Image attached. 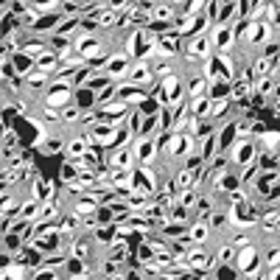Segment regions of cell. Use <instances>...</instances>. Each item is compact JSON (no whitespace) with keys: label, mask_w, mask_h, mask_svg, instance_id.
<instances>
[{"label":"cell","mask_w":280,"mask_h":280,"mask_svg":"<svg viewBox=\"0 0 280 280\" xmlns=\"http://www.w3.org/2000/svg\"><path fill=\"white\" fill-rule=\"evenodd\" d=\"M45 118H48V121H56V110H53V106H48V110H45Z\"/></svg>","instance_id":"obj_61"},{"label":"cell","mask_w":280,"mask_h":280,"mask_svg":"<svg viewBox=\"0 0 280 280\" xmlns=\"http://www.w3.org/2000/svg\"><path fill=\"white\" fill-rule=\"evenodd\" d=\"M68 269H70V277H76V280H81V277H90V272L84 269V264L79 261V255L68 261Z\"/></svg>","instance_id":"obj_29"},{"label":"cell","mask_w":280,"mask_h":280,"mask_svg":"<svg viewBox=\"0 0 280 280\" xmlns=\"http://www.w3.org/2000/svg\"><path fill=\"white\" fill-rule=\"evenodd\" d=\"M216 56H219V62L224 64V70H227V73H233V59H230L227 53H216Z\"/></svg>","instance_id":"obj_53"},{"label":"cell","mask_w":280,"mask_h":280,"mask_svg":"<svg viewBox=\"0 0 280 280\" xmlns=\"http://www.w3.org/2000/svg\"><path fill=\"white\" fill-rule=\"evenodd\" d=\"M213 182H216V188H219V190H233V188H238V180H235V177H230L224 168H219V171H216Z\"/></svg>","instance_id":"obj_22"},{"label":"cell","mask_w":280,"mask_h":280,"mask_svg":"<svg viewBox=\"0 0 280 280\" xmlns=\"http://www.w3.org/2000/svg\"><path fill=\"white\" fill-rule=\"evenodd\" d=\"M193 202H196V190H193V188H182L180 193L174 196V205L185 207V210H188L190 205H193Z\"/></svg>","instance_id":"obj_25"},{"label":"cell","mask_w":280,"mask_h":280,"mask_svg":"<svg viewBox=\"0 0 280 280\" xmlns=\"http://www.w3.org/2000/svg\"><path fill=\"white\" fill-rule=\"evenodd\" d=\"M219 258H222L224 264H227V261H233L235 258V247H233V244H230V247H222V255H219Z\"/></svg>","instance_id":"obj_51"},{"label":"cell","mask_w":280,"mask_h":280,"mask_svg":"<svg viewBox=\"0 0 280 280\" xmlns=\"http://www.w3.org/2000/svg\"><path fill=\"white\" fill-rule=\"evenodd\" d=\"M188 112L193 118H207V115H210V98H207V95H196Z\"/></svg>","instance_id":"obj_17"},{"label":"cell","mask_w":280,"mask_h":280,"mask_svg":"<svg viewBox=\"0 0 280 280\" xmlns=\"http://www.w3.org/2000/svg\"><path fill=\"white\" fill-rule=\"evenodd\" d=\"M275 84H277V79H275V76H261V79H258V84H255V90H258L261 95H269L272 90H275Z\"/></svg>","instance_id":"obj_31"},{"label":"cell","mask_w":280,"mask_h":280,"mask_svg":"<svg viewBox=\"0 0 280 280\" xmlns=\"http://www.w3.org/2000/svg\"><path fill=\"white\" fill-rule=\"evenodd\" d=\"M255 160V143L252 140H235L233 143V163L249 165Z\"/></svg>","instance_id":"obj_3"},{"label":"cell","mask_w":280,"mask_h":280,"mask_svg":"<svg viewBox=\"0 0 280 280\" xmlns=\"http://www.w3.org/2000/svg\"><path fill=\"white\" fill-rule=\"evenodd\" d=\"M205 84H207L205 79H196L193 84H190V95H193V98H196V95H202V93H205Z\"/></svg>","instance_id":"obj_50"},{"label":"cell","mask_w":280,"mask_h":280,"mask_svg":"<svg viewBox=\"0 0 280 280\" xmlns=\"http://www.w3.org/2000/svg\"><path fill=\"white\" fill-rule=\"evenodd\" d=\"M126 138H129V129H126V126H121V129L115 132V143H126Z\"/></svg>","instance_id":"obj_55"},{"label":"cell","mask_w":280,"mask_h":280,"mask_svg":"<svg viewBox=\"0 0 280 280\" xmlns=\"http://www.w3.org/2000/svg\"><path fill=\"white\" fill-rule=\"evenodd\" d=\"M174 51H177V34H160V37H154V53L160 59H168Z\"/></svg>","instance_id":"obj_7"},{"label":"cell","mask_w":280,"mask_h":280,"mask_svg":"<svg viewBox=\"0 0 280 280\" xmlns=\"http://www.w3.org/2000/svg\"><path fill=\"white\" fill-rule=\"evenodd\" d=\"M143 98H146L143 93H132V95H126L123 101H126V104H138V101H143Z\"/></svg>","instance_id":"obj_58"},{"label":"cell","mask_w":280,"mask_h":280,"mask_svg":"<svg viewBox=\"0 0 280 280\" xmlns=\"http://www.w3.org/2000/svg\"><path fill=\"white\" fill-rule=\"evenodd\" d=\"M76 255H79V258H84V255H87V241H79V244H76Z\"/></svg>","instance_id":"obj_59"},{"label":"cell","mask_w":280,"mask_h":280,"mask_svg":"<svg viewBox=\"0 0 280 280\" xmlns=\"http://www.w3.org/2000/svg\"><path fill=\"white\" fill-rule=\"evenodd\" d=\"M73 51H79L81 59H95L101 53V45H98V39H95V37H90V34H81V37L76 39Z\"/></svg>","instance_id":"obj_4"},{"label":"cell","mask_w":280,"mask_h":280,"mask_svg":"<svg viewBox=\"0 0 280 280\" xmlns=\"http://www.w3.org/2000/svg\"><path fill=\"white\" fill-rule=\"evenodd\" d=\"M95 207H98V205H95L93 199H84V202H79V205H76L73 210L79 213V216H93V213H95Z\"/></svg>","instance_id":"obj_41"},{"label":"cell","mask_w":280,"mask_h":280,"mask_svg":"<svg viewBox=\"0 0 280 280\" xmlns=\"http://www.w3.org/2000/svg\"><path fill=\"white\" fill-rule=\"evenodd\" d=\"M233 39H235V28H233V23H222V26L213 28L210 48H213L216 53H224L230 45H233Z\"/></svg>","instance_id":"obj_1"},{"label":"cell","mask_w":280,"mask_h":280,"mask_svg":"<svg viewBox=\"0 0 280 280\" xmlns=\"http://www.w3.org/2000/svg\"><path fill=\"white\" fill-rule=\"evenodd\" d=\"M277 261H280V252H277V249H272V252H269V266H277Z\"/></svg>","instance_id":"obj_60"},{"label":"cell","mask_w":280,"mask_h":280,"mask_svg":"<svg viewBox=\"0 0 280 280\" xmlns=\"http://www.w3.org/2000/svg\"><path fill=\"white\" fill-rule=\"evenodd\" d=\"M39 213H42V210H39V199H37V196L23 205V219H37Z\"/></svg>","instance_id":"obj_36"},{"label":"cell","mask_w":280,"mask_h":280,"mask_svg":"<svg viewBox=\"0 0 280 280\" xmlns=\"http://www.w3.org/2000/svg\"><path fill=\"white\" fill-rule=\"evenodd\" d=\"M185 258H188L190 269H207V266L213 264V258L205 252V249H199V247H193L190 252H185Z\"/></svg>","instance_id":"obj_11"},{"label":"cell","mask_w":280,"mask_h":280,"mask_svg":"<svg viewBox=\"0 0 280 280\" xmlns=\"http://www.w3.org/2000/svg\"><path fill=\"white\" fill-rule=\"evenodd\" d=\"M171 14H174L171 6H154V9H152V17H157V20H168Z\"/></svg>","instance_id":"obj_42"},{"label":"cell","mask_w":280,"mask_h":280,"mask_svg":"<svg viewBox=\"0 0 280 280\" xmlns=\"http://www.w3.org/2000/svg\"><path fill=\"white\" fill-rule=\"evenodd\" d=\"M3 51H17V37H14V34H9V37H6L3 39Z\"/></svg>","instance_id":"obj_52"},{"label":"cell","mask_w":280,"mask_h":280,"mask_svg":"<svg viewBox=\"0 0 280 280\" xmlns=\"http://www.w3.org/2000/svg\"><path fill=\"white\" fill-rule=\"evenodd\" d=\"M277 14H280V3H266V17H269V23H277Z\"/></svg>","instance_id":"obj_47"},{"label":"cell","mask_w":280,"mask_h":280,"mask_svg":"<svg viewBox=\"0 0 280 280\" xmlns=\"http://www.w3.org/2000/svg\"><path fill=\"white\" fill-rule=\"evenodd\" d=\"M196 26H199V17H182L180 20V28H177V31L180 34H190V31H196Z\"/></svg>","instance_id":"obj_39"},{"label":"cell","mask_w":280,"mask_h":280,"mask_svg":"<svg viewBox=\"0 0 280 280\" xmlns=\"http://www.w3.org/2000/svg\"><path fill=\"white\" fill-rule=\"evenodd\" d=\"M275 64H277V56H261L258 62H255V68L249 70V76H252V79L269 76V73H275Z\"/></svg>","instance_id":"obj_12"},{"label":"cell","mask_w":280,"mask_h":280,"mask_svg":"<svg viewBox=\"0 0 280 280\" xmlns=\"http://www.w3.org/2000/svg\"><path fill=\"white\" fill-rule=\"evenodd\" d=\"M235 261H238V269L247 272V269H255V264H258V255H255V249L247 244V247H241V252L235 255Z\"/></svg>","instance_id":"obj_13"},{"label":"cell","mask_w":280,"mask_h":280,"mask_svg":"<svg viewBox=\"0 0 280 280\" xmlns=\"http://www.w3.org/2000/svg\"><path fill=\"white\" fill-rule=\"evenodd\" d=\"M235 129V135H241V138H247V135H252V123H247V121H241L238 126H233Z\"/></svg>","instance_id":"obj_49"},{"label":"cell","mask_w":280,"mask_h":280,"mask_svg":"<svg viewBox=\"0 0 280 280\" xmlns=\"http://www.w3.org/2000/svg\"><path fill=\"white\" fill-rule=\"evenodd\" d=\"M143 277H163V266L157 261H143Z\"/></svg>","instance_id":"obj_37"},{"label":"cell","mask_w":280,"mask_h":280,"mask_svg":"<svg viewBox=\"0 0 280 280\" xmlns=\"http://www.w3.org/2000/svg\"><path fill=\"white\" fill-rule=\"evenodd\" d=\"M126 101H115V104H104L101 106V115H106V118H112L110 123H118L123 115H126Z\"/></svg>","instance_id":"obj_15"},{"label":"cell","mask_w":280,"mask_h":280,"mask_svg":"<svg viewBox=\"0 0 280 280\" xmlns=\"http://www.w3.org/2000/svg\"><path fill=\"white\" fill-rule=\"evenodd\" d=\"M34 196H37V199H39V196H45V202H51V199H53V185H48L45 180H39V177H37V185H34Z\"/></svg>","instance_id":"obj_33"},{"label":"cell","mask_w":280,"mask_h":280,"mask_svg":"<svg viewBox=\"0 0 280 280\" xmlns=\"http://www.w3.org/2000/svg\"><path fill=\"white\" fill-rule=\"evenodd\" d=\"M70 81L68 79H59L56 84L51 87V93H48V106H53V110H56V106H62V104H68V98H70Z\"/></svg>","instance_id":"obj_2"},{"label":"cell","mask_w":280,"mask_h":280,"mask_svg":"<svg viewBox=\"0 0 280 280\" xmlns=\"http://www.w3.org/2000/svg\"><path fill=\"white\" fill-rule=\"evenodd\" d=\"M148 17H152V9H148V6H138V3H135L132 9H129V20H132V23H148Z\"/></svg>","instance_id":"obj_27"},{"label":"cell","mask_w":280,"mask_h":280,"mask_svg":"<svg viewBox=\"0 0 280 280\" xmlns=\"http://www.w3.org/2000/svg\"><path fill=\"white\" fill-rule=\"evenodd\" d=\"M160 95H165V101H168L171 106H180V84H177V76L174 73L163 79V93H160Z\"/></svg>","instance_id":"obj_10"},{"label":"cell","mask_w":280,"mask_h":280,"mask_svg":"<svg viewBox=\"0 0 280 280\" xmlns=\"http://www.w3.org/2000/svg\"><path fill=\"white\" fill-rule=\"evenodd\" d=\"M14 146H17V135L9 129V132L3 135V152H6V154H11V148H14Z\"/></svg>","instance_id":"obj_43"},{"label":"cell","mask_w":280,"mask_h":280,"mask_svg":"<svg viewBox=\"0 0 280 280\" xmlns=\"http://www.w3.org/2000/svg\"><path fill=\"white\" fill-rule=\"evenodd\" d=\"M241 202H247L244 190L241 188H233V190H230V205H241Z\"/></svg>","instance_id":"obj_48"},{"label":"cell","mask_w":280,"mask_h":280,"mask_svg":"<svg viewBox=\"0 0 280 280\" xmlns=\"http://www.w3.org/2000/svg\"><path fill=\"white\" fill-rule=\"evenodd\" d=\"M26 81H28V87H45L48 84V73L34 70V73H26Z\"/></svg>","instance_id":"obj_35"},{"label":"cell","mask_w":280,"mask_h":280,"mask_svg":"<svg viewBox=\"0 0 280 280\" xmlns=\"http://www.w3.org/2000/svg\"><path fill=\"white\" fill-rule=\"evenodd\" d=\"M129 81H132V84H146V81H152V70H148V64L146 62L135 64V68L129 70Z\"/></svg>","instance_id":"obj_18"},{"label":"cell","mask_w":280,"mask_h":280,"mask_svg":"<svg viewBox=\"0 0 280 280\" xmlns=\"http://www.w3.org/2000/svg\"><path fill=\"white\" fill-rule=\"evenodd\" d=\"M247 244H249V238L244 235V233H238V235L233 238V247H247Z\"/></svg>","instance_id":"obj_56"},{"label":"cell","mask_w":280,"mask_h":280,"mask_svg":"<svg viewBox=\"0 0 280 280\" xmlns=\"http://www.w3.org/2000/svg\"><path fill=\"white\" fill-rule=\"evenodd\" d=\"M112 252H115V264H121L126 258V241H123V235L118 238V233H115V238H112Z\"/></svg>","instance_id":"obj_34"},{"label":"cell","mask_w":280,"mask_h":280,"mask_svg":"<svg viewBox=\"0 0 280 280\" xmlns=\"http://www.w3.org/2000/svg\"><path fill=\"white\" fill-rule=\"evenodd\" d=\"M207 48H210V39H207V34H199V37H196L193 42L188 45L185 56H188V59H207Z\"/></svg>","instance_id":"obj_9"},{"label":"cell","mask_w":280,"mask_h":280,"mask_svg":"<svg viewBox=\"0 0 280 280\" xmlns=\"http://www.w3.org/2000/svg\"><path fill=\"white\" fill-rule=\"evenodd\" d=\"M90 135H84V138H79V140H73L68 146V154H70V160H76V157H84L87 152H90Z\"/></svg>","instance_id":"obj_19"},{"label":"cell","mask_w":280,"mask_h":280,"mask_svg":"<svg viewBox=\"0 0 280 280\" xmlns=\"http://www.w3.org/2000/svg\"><path fill=\"white\" fill-rule=\"evenodd\" d=\"M135 157H138V163H152L154 143L152 140H138V146H135Z\"/></svg>","instance_id":"obj_20"},{"label":"cell","mask_w":280,"mask_h":280,"mask_svg":"<svg viewBox=\"0 0 280 280\" xmlns=\"http://www.w3.org/2000/svg\"><path fill=\"white\" fill-rule=\"evenodd\" d=\"M56 68H59V56H56V53H42V56L37 59V70H42V73H53Z\"/></svg>","instance_id":"obj_23"},{"label":"cell","mask_w":280,"mask_h":280,"mask_svg":"<svg viewBox=\"0 0 280 280\" xmlns=\"http://www.w3.org/2000/svg\"><path fill=\"white\" fill-rule=\"evenodd\" d=\"M190 148H193V138H190L188 132L174 135V138L168 140V154H174V157H182V154H190Z\"/></svg>","instance_id":"obj_8"},{"label":"cell","mask_w":280,"mask_h":280,"mask_svg":"<svg viewBox=\"0 0 280 280\" xmlns=\"http://www.w3.org/2000/svg\"><path fill=\"white\" fill-rule=\"evenodd\" d=\"M227 104H230L227 98H216V101H210V118H222L224 112H227Z\"/></svg>","instance_id":"obj_38"},{"label":"cell","mask_w":280,"mask_h":280,"mask_svg":"<svg viewBox=\"0 0 280 280\" xmlns=\"http://www.w3.org/2000/svg\"><path fill=\"white\" fill-rule=\"evenodd\" d=\"M277 222H280V213H277V207L266 210V213H264V233H275Z\"/></svg>","instance_id":"obj_32"},{"label":"cell","mask_w":280,"mask_h":280,"mask_svg":"<svg viewBox=\"0 0 280 280\" xmlns=\"http://www.w3.org/2000/svg\"><path fill=\"white\" fill-rule=\"evenodd\" d=\"M207 233H210V227H207L205 222H199V224H193V227L188 230V235L182 238V241H193V244H202V241H207Z\"/></svg>","instance_id":"obj_21"},{"label":"cell","mask_w":280,"mask_h":280,"mask_svg":"<svg viewBox=\"0 0 280 280\" xmlns=\"http://www.w3.org/2000/svg\"><path fill=\"white\" fill-rule=\"evenodd\" d=\"M59 148H62V143H59V140H51V143H45V152H48V154L59 152Z\"/></svg>","instance_id":"obj_57"},{"label":"cell","mask_w":280,"mask_h":280,"mask_svg":"<svg viewBox=\"0 0 280 280\" xmlns=\"http://www.w3.org/2000/svg\"><path fill=\"white\" fill-rule=\"evenodd\" d=\"M31 244H34L37 249H42V252H51V249H56L59 238H56V233H53V227H51V230H45V233H39Z\"/></svg>","instance_id":"obj_14"},{"label":"cell","mask_w":280,"mask_h":280,"mask_svg":"<svg viewBox=\"0 0 280 280\" xmlns=\"http://www.w3.org/2000/svg\"><path fill=\"white\" fill-rule=\"evenodd\" d=\"M115 132H118V123H95L90 129V140H98L101 146H112L115 143Z\"/></svg>","instance_id":"obj_5"},{"label":"cell","mask_w":280,"mask_h":280,"mask_svg":"<svg viewBox=\"0 0 280 280\" xmlns=\"http://www.w3.org/2000/svg\"><path fill=\"white\" fill-rule=\"evenodd\" d=\"M264 9H266V3H252V9H249V23H252V20H255V17H258Z\"/></svg>","instance_id":"obj_54"},{"label":"cell","mask_w":280,"mask_h":280,"mask_svg":"<svg viewBox=\"0 0 280 280\" xmlns=\"http://www.w3.org/2000/svg\"><path fill=\"white\" fill-rule=\"evenodd\" d=\"M210 224H213V227H222V224H224V216H213Z\"/></svg>","instance_id":"obj_63"},{"label":"cell","mask_w":280,"mask_h":280,"mask_svg":"<svg viewBox=\"0 0 280 280\" xmlns=\"http://www.w3.org/2000/svg\"><path fill=\"white\" fill-rule=\"evenodd\" d=\"M277 132H264V143H266V148H269V154L272 152H277Z\"/></svg>","instance_id":"obj_44"},{"label":"cell","mask_w":280,"mask_h":280,"mask_svg":"<svg viewBox=\"0 0 280 280\" xmlns=\"http://www.w3.org/2000/svg\"><path fill=\"white\" fill-rule=\"evenodd\" d=\"M76 118H79V112H76V110H68V112H64V121H76Z\"/></svg>","instance_id":"obj_62"},{"label":"cell","mask_w":280,"mask_h":280,"mask_svg":"<svg viewBox=\"0 0 280 280\" xmlns=\"http://www.w3.org/2000/svg\"><path fill=\"white\" fill-rule=\"evenodd\" d=\"M132 157H135L132 152L121 148V152H115V154L110 157V163H112V168H129V165H132Z\"/></svg>","instance_id":"obj_24"},{"label":"cell","mask_w":280,"mask_h":280,"mask_svg":"<svg viewBox=\"0 0 280 280\" xmlns=\"http://www.w3.org/2000/svg\"><path fill=\"white\" fill-rule=\"evenodd\" d=\"M95 23H98V26H115V23H121V14H115L112 9H104V11L95 14Z\"/></svg>","instance_id":"obj_30"},{"label":"cell","mask_w":280,"mask_h":280,"mask_svg":"<svg viewBox=\"0 0 280 280\" xmlns=\"http://www.w3.org/2000/svg\"><path fill=\"white\" fill-rule=\"evenodd\" d=\"M0 275L9 277V280H20V277H28V269H26V266H20V264H9V266H3Z\"/></svg>","instance_id":"obj_28"},{"label":"cell","mask_w":280,"mask_h":280,"mask_svg":"<svg viewBox=\"0 0 280 280\" xmlns=\"http://www.w3.org/2000/svg\"><path fill=\"white\" fill-rule=\"evenodd\" d=\"M249 90H252V84H249L247 79H241V81H235L233 84V90H230V98L233 101H244L249 95Z\"/></svg>","instance_id":"obj_26"},{"label":"cell","mask_w":280,"mask_h":280,"mask_svg":"<svg viewBox=\"0 0 280 280\" xmlns=\"http://www.w3.org/2000/svg\"><path fill=\"white\" fill-rule=\"evenodd\" d=\"M79 224H81V222H79V219H76V216L64 219V222H62V233H64V235H70V233H73L76 227H79Z\"/></svg>","instance_id":"obj_45"},{"label":"cell","mask_w":280,"mask_h":280,"mask_svg":"<svg viewBox=\"0 0 280 280\" xmlns=\"http://www.w3.org/2000/svg\"><path fill=\"white\" fill-rule=\"evenodd\" d=\"M126 68H129V56H112L110 62L104 64V73L106 76H121V73H126Z\"/></svg>","instance_id":"obj_16"},{"label":"cell","mask_w":280,"mask_h":280,"mask_svg":"<svg viewBox=\"0 0 280 280\" xmlns=\"http://www.w3.org/2000/svg\"><path fill=\"white\" fill-rule=\"evenodd\" d=\"M23 53H26L28 59H39L45 53V48L39 45V42H26V45H23Z\"/></svg>","instance_id":"obj_40"},{"label":"cell","mask_w":280,"mask_h":280,"mask_svg":"<svg viewBox=\"0 0 280 280\" xmlns=\"http://www.w3.org/2000/svg\"><path fill=\"white\" fill-rule=\"evenodd\" d=\"M272 34V28H269V23H258V20H252L247 28L241 31V37L247 39V42H264L266 37Z\"/></svg>","instance_id":"obj_6"},{"label":"cell","mask_w":280,"mask_h":280,"mask_svg":"<svg viewBox=\"0 0 280 280\" xmlns=\"http://www.w3.org/2000/svg\"><path fill=\"white\" fill-rule=\"evenodd\" d=\"M154 258V249H152V244H143V247L138 249V261L143 264V261H152Z\"/></svg>","instance_id":"obj_46"}]
</instances>
